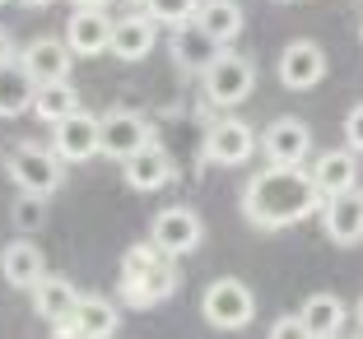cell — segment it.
I'll return each instance as SVG.
<instances>
[{
  "instance_id": "52a82bcc",
  "label": "cell",
  "mask_w": 363,
  "mask_h": 339,
  "mask_svg": "<svg viewBox=\"0 0 363 339\" xmlns=\"http://www.w3.org/2000/svg\"><path fill=\"white\" fill-rule=\"evenodd\" d=\"M150 242L159 246V251H168V255H191V251H201V242H205V223H201V214L191 209V205H168V209H159L154 214V223H150Z\"/></svg>"
},
{
  "instance_id": "6da1fadb",
  "label": "cell",
  "mask_w": 363,
  "mask_h": 339,
  "mask_svg": "<svg viewBox=\"0 0 363 339\" xmlns=\"http://www.w3.org/2000/svg\"><path fill=\"white\" fill-rule=\"evenodd\" d=\"M321 191L312 172L303 168H275L266 163V172H252L242 186V219L261 233H279V228H294L308 214L321 209Z\"/></svg>"
},
{
  "instance_id": "f546056e",
  "label": "cell",
  "mask_w": 363,
  "mask_h": 339,
  "mask_svg": "<svg viewBox=\"0 0 363 339\" xmlns=\"http://www.w3.org/2000/svg\"><path fill=\"white\" fill-rule=\"evenodd\" d=\"M10 61H19V52H14V38L0 28V65H10Z\"/></svg>"
},
{
  "instance_id": "74e56055",
  "label": "cell",
  "mask_w": 363,
  "mask_h": 339,
  "mask_svg": "<svg viewBox=\"0 0 363 339\" xmlns=\"http://www.w3.org/2000/svg\"><path fill=\"white\" fill-rule=\"evenodd\" d=\"M359 339H363V335H359Z\"/></svg>"
},
{
  "instance_id": "4316f807",
  "label": "cell",
  "mask_w": 363,
  "mask_h": 339,
  "mask_svg": "<svg viewBox=\"0 0 363 339\" xmlns=\"http://www.w3.org/2000/svg\"><path fill=\"white\" fill-rule=\"evenodd\" d=\"M10 219H14L19 233H38V228H47V195H19Z\"/></svg>"
},
{
  "instance_id": "f1b7e54d",
  "label": "cell",
  "mask_w": 363,
  "mask_h": 339,
  "mask_svg": "<svg viewBox=\"0 0 363 339\" xmlns=\"http://www.w3.org/2000/svg\"><path fill=\"white\" fill-rule=\"evenodd\" d=\"M345 144H350L354 154H363V103L350 107V117H345Z\"/></svg>"
},
{
  "instance_id": "9c48e42d",
  "label": "cell",
  "mask_w": 363,
  "mask_h": 339,
  "mask_svg": "<svg viewBox=\"0 0 363 339\" xmlns=\"http://www.w3.org/2000/svg\"><path fill=\"white\" fill-rule=\"evenodd\" d=\"M121 326V311L112 297H98V293H84L79 297V307L70 321H61V326H52L56 339H112Z\"/></svg>"
},
{
  "instance_id": "44dd1931",
  "label": "cell",
  "mask_w": 363,
  "mask_h": 339,
  "mask_svg": "<svg viewBox=\"0 0 363 339\" xmlns=\"http://www.w3.org/2000/svg\"><path fill=\"white\" fill-rule=\"evenodd\" d=\"M0 275H5V284L10 288H38L47 279V265H43V251L33 242H10L5 251H0Z\"/></svg>"
},
{
  "instance_id": "d4e9b609",
  "label": "cell",
  "mask_w": 363,
  "mask_h": 339,
  "mask_svg": "<svg viewBox=\"0 0 363 339\" xmlns=\"http://www.w3.org/2000/svg\"><path fill=\"white\" fill-rule=\"evenodd\" d=\"M196 23H201L219 47H228L238 33H242V5H238V0H201Z\"/></svg>"
},
{
  "instance_id": "2e32d148",
  "label": "cell",
  "mask_w": 363,
  "mask_h": 339,
  "mask_svg": "<svg viewBox=\"0 0 363 339\" xmlns=\"http://www.w3.org/2000/svg\"><path fill=\"white\" fill-rule=\"evenodd\" d=\"M308 172H312V181H317L321 200L359 191V186H354V181H359V154H354V149H326V154H317V163H312Z\"/></svg>"
},
{
  "instance_id": "ffe728a7",
  "label": "cell",
  "mask_w": 363,
  "mask_h": 339,
  "mask_svg": "<svg viewBox=\"0 0 363 339\" xmlns=\"http://www.w3.org/2000/svg\"><path fill=\"white\" fill-rule=\"evenodd\" d=\"M159 42V28H154V14H126L117 19V33H112V56L117 61H145Z\"/></svg>"
},
{
  "instance_id": "7402d4cb",
  "label": "cell",
  "mask_w": 363,
  "mask_h": 339,
  "mask_svg": "<svg viewBox=\"0 0 363 339\" xmlns=\"http://www.w3.org/2000/svg\"><path fill=\"white\" fill-rule=\"evenodd\" d=\"M33 98H38V79H33L19 61L0 65V121L33 112Z\"/></svg>"
},
{
  "instance_id": "ba28073f",
  "label": "cell",
  "mask_w": 363,
  "mask_h": 339,
  "mask_svg": "<svg viewBox=\"0 0 363 339\" xmlns=\"http://www.w3.org/2000/svg\"><path fill=\"white\" fill-rule=\"evenodd\" d=\"M154 144V126L145 112H135V107H112V112H103V154L112 163H126L135 159L140 149Z\"/></svg>"
},
{
  "instance_id": "30bf717a",
  "label": "cell",
  "mask_w": 363,
  "mask_h": 339,
  "mask_svg": "<svg viewBox=\"0 0 363 339\" xmlns=\"http://www.w3.org/2000/svg\"><path fill=\"white\" fill-rule=\"evenodd\" d=\"M261 154H266V163H275V168H303L312 154V130L308 121L298 117H275L266 126V135H261Z\"/></svg>"
},
{
  "instance_id": "8d00e7d4",
  "label": "cell",
  "mask_w": 363,
  "mask_h": 339,
  "mask_svg": "<svg viewBox=\"0 0 363 339\" xmlns=\"http://www.w3.org/2000/svg\"><path fill=\"white\" fill-rule=\"evenodd\" d=\"M312 339H321V335H312Z\"/></svg>"
},
{
  "instance_id": "5b68a950",
  "label": "cell",
  "mask_w": 363,
  "mask_h": 339,
  "mask_svg": "<svg viewBox=\"0 0 363 339\" xmlns=\"http://www.w3.org/2000/svg\"><path fill=\"white\" fill-rule=\"evenodd\" d=\"M261 149V135L247 121L238 117H224L214 121L210 130H205V144H201V159L210 163V168H242V163H252V154Z\"/></svg>"
},
{
  "instance_id": "e0dca14e",
  "label": "cell",
  "mask_w": 363,
  "mask_h": 339,
  "mask_svg": "<svg viewBox=\"0 0 363 339\" xmlns=\"http://www.w3.org/2000/svg\"><path fill=\"white\" fill-rule=\"evenodd\" d=\"M321 228L335 246H359L363 242V191H345L321 205Z\"/></svg>"
},
{
  "instance_id": "83f0119b",
  "label": "cell",
  "mask_w": 363,
  "mask_h": 339,
  "mask_svg": "<svg viewBox=\"0 0 363 339\" xmlns=\"http://www.w3.org/2000/svg\"><path fill=\"white\" fill-rule=\"evenodd\" d=\"M270 339H312L308 326H303V316L294 311V316H279L275 326H270Z\"/></svg>"
},
{
  "instance_id": "8992f818",
  "label": "cell",
  "mask_w": 363,
  "mask_h": 339,
  "mask_svg": "<svg viewBox=\"0 0 363 339\" xmlns=\"http://www.w3.org/2000/svg\"><path fill=\"white\" fill-rule=\"evenodd\" d=\"M201 79H205V98H210L214 107H238L257 88V65L247 61V56H238V52H219V61H214Z\"/></svg>"
},
{
  "instance_id": "cb8c5ba5",
  "label": "cell",
  "mask_w": 363,
  "mask_h": 339,
  "mask_svg": "<svg viewBox=\"0 0 363 339\" xmlns=\"http://www.w3.org/2000/svg\"><path fill=\"white\" fill-rule=\"evenodd\" d=\"M308 335H321V339H340L345 330V302L335 293H308V302L298 307Z\"/></svg>"
},
{
  "instance_id": "8fae6325",
  "label": "cell",
  "mask_w": 363,
  "mask_h": 339,
  "mask_svg": "<svg viewBox=\"0 0 363 339\" xmlns=\"http://www.w3.org/2000/svg\"><path fill=\"white\" fill-rule=\"evenodd\" d=\"M326 52H321L317 42H308V38H298V42H289L284 52H279V84L289 88V93H308V88H317L321 79H326Z\"/></svg>"
},
{
  "instance_id": "5bb4252c",
  "label": "cell",
  "mask_w": 363,
  "mask_h": 339,
  "mask_svg": "<svg viewBox=\"0 0 363 339\" xmlns=\"http://www.w3.org/2000/svg\"><path fill=\"white\" fill-rule=\"evenodd\" d=\"M19 65L38 79V84H56V79H70L75 52L65 47V38H33V42L19 52Z\"/></svg>"
},
{
  "instance_id": "d6a6232c",
  "label": "cell",
  "mask_w": 363,
  "mask_h": 339,
  "mask_svg": "<svg viewBox=\"0 0 363 339\" xmlns=\"http://www.w3.org/2000/svg\"><path fill=\"white\" fill-rule=\"evenodd\" d=\"M354 316H359V326H363V297H359V311H354Z\"/></svg>"
},
{
  "instance_id": "277c9868",
  "label": "cell",
  "mask_w": 363,
  "mask_h": 339,
  "mask_svg": "<svg viewBox=\"0 0 363 339\" xmlns=\"http://www.w3.org/2000/svg\"><path fill=\"white\" fill-rule=\"evenodd\" d=\"M201 316L214 330H247L257 316V293L242 279H214L201 297Z\"/></svg>"
},
{
  "instance_id": "484cf974",
  "label": "cell",
  "mask_w": 363,
  "mask_h": 339,
  "mask_svg": "<svg viewBox=\"0 0 363 339\" xmlns=\"http://www.w3.org/2000/svg\"><path fill=\"white\" fill-rule=\"evenodd\" d=\"M196 10H201V0H150L145 5V14H154V23H168V28L191 23Z\"/></svg>"
},
{
  "instance_id": "4dcf8cb0",
  "label": "cell",
  "mask_w": 363,
  "mask_h": 339,
  "mask_svg": "<svg viewBox=\"0 0 363 339\" xmlns=\"http://www.w3.org/2000/svg\"><path fill=\"white\" fill-rule=\"evenodd\" d=\"M75 10H107V0H70Z\"/></svg>"
},
{
  "instance_id": "e575fe53",
  "label": "cell",
  "mask_w": 363,
  "mask_h": 339,
  "mask_svg": "<svg viewBox=\"0 0 363 339\" xmlns=\"http://www.w3.org/2000/svg\"><path fill=\"white\" fill-rule=\"evenodd\" d=\"M279 5H294V0H279Z\"/></svg>"
},
{
  "instance_id": "d590c367",
  "label": "cell",
  "mask_w": 363,
  "mask_h": 339,
  "mask_svg": "<svg viewBox=\"0 0 363 339\" xmlns=\"http://www.w3.org/2000/svg\"><path fill=\"white\" fill-rule=\"evenodd\" d=\"M0 5H10V0H0Z\"/></svg>"
},
{
  "instance_id": "4fadbf2b",
  "label": "cell",
  "mask_w": 363,
  "mask_h": 339,
  "mask_svg": "<svg viewBox=\"0 0 363 339\" xmlns=\"http://www.w3.org/2000/svg\"><path fill=\"white\" fill-rule=\"evenodd\" d=\"M112 33H117V19H107L103 10H75L65 19V47L89 61V56L112 52Z\"/></svg>"
},
{
  "instance_id": "1f68e13d",
  "label": "cell",
  "mask_w": 363,
  "mask_h": 339,
  "mask_svg": "<svg viewBox=\"0 0 363 339\" xmlns=\"http://www.w3.org/2000/svg\"><path fill=\"white\" fill-rule=\"evenodd\" d=\"M19 5H28V10H43V5H52V0H19Z\"/></svg>"
},
{
  "instance_id": "603a6c76",
  "label": "cell",
  "mask_w": 363,
  "mask_h": 339,
  "mask_svg": "<svg viewBox=\"0 0 363 339\" xmlns=\"http://www.w3.org/2000/svg\"><path fill=\"white\" fill-rule=\"evenodd\" d=\"M84 112L79 107V88L70 79H56V84H38V98H33V117L43 121V126H61L65 117H75Z\"/></svg>"
},
{
  "instance_id": "d6986e66",
  "label": "cell",
  "mask_w": 363,
  "mask_h": 339,
  "mask_svg": "<svg viewBox=\"0 0 363 339\" xmlns=\"http://www.w3.org/2000/svg\"><path fill=\"white\" fill-rule=\"evenodd\" d=\"M75 307H79V293H75V284H70L65 275H47L43 284L33 288V311H38L47 326L70 321V316H75Z\"/></svg>"
},
{
  "instance_id": "7c38bea8",
  "label": "cell",
  "mask_w": 363,
  "mask_h": 339,
  "mask_svg": "<svg viewBox=\"0 0 363 339\" xmlns=\"http://www.w3.org/2000/svg\"><path fill=\"white\" fill-rule=\"evenodd\" d=\"M52 130V149L65 163H89L94 154H103V117H94V112H75Z\"/></svg>"
},
{
  "instance_id": "7a4b0ae2",
  "label": "cell",
  "mask_w": 363,
  "mask_h": 339,
  "mask_svg": "<svg viewBox=\"0 0 363 339\" xmlns=\"http://www.w3.org/2000/svg\"><path fill=\"white\" fill-rule=\"evenodd\" d=\"M182 284V270H177V255L159 251L154 242H135L126 255H121V302L126 307H159L177 293Z\"/></svg>"
},
{
  "instance_id": "9a60e30c",
  "label": "cell",
  "mask_w": 363,
  "mask_h": 339,
  "mask_svg": "<svg viewBox=\"0 0 363 339\" xmlns=\"http://www.w3.org/2000/svg\"><path fill=\"white\" fill-rule=\"evenodd\" d=\"M121 177H126L130 191H163V186L177 181V163H172V154L163 144H150V149H140L135 159L121 163Z\"/></svg>"
},
{
  "instance_id": "3957f363",
  "label": "cell",
  "mask_w": 363,
  "mask_h": 339,
  "mask_svg": "<svg viewBox=\"0 0 363 339\" xmlns=\"http://www.w3.org/2000/svg\"><path fill=\"white\" fill-rule=\"evenodd\" d=\"M5 172L19 186V195H52L65 181V159L47 144H14L5 159Z\"/></svg>"
},
{
  "instance_id": "836d02e7",
  "label": "cell",
  "mask_w": 363,
  "mask_h": 339,
  "mask_svg": "<svg viewBox=\"0 0 363 339\" xmlns=\"http://www.w3.org/2000/svg\"><path fill=\"white\" fill-rule=\"evenodd\" d=\"M130 5H150V0H130Z\"/></svg>"
},
{
  "instance_id": "ac0fdd59",
  "label": "cell",
  "mask_w": 363,
  "mask_h": 339,
  "mask_svg": "<svg viewBox=\"0 0 363 339\" xmlns=\"http://www.w3.org/2000/svg\"><path fill=\"white\" fill-rule=\"evenodd\" d=\"M168 47H172V61H177L186 74H205L214 61H219V52H224V47L214 42V38H210V33H205L196 19H191V23H177Z\"/></svg>"
}]
</instances>
